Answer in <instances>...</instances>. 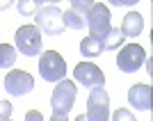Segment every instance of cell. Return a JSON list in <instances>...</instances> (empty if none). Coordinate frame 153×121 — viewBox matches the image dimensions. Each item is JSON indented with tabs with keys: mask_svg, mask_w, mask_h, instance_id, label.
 <instances>
[{
	"mask_svg": "<svg viewBox=\"0 0 153 121\" xmlns=\"http://www.w3.org/2000/svg\"><path fill=\"white\" fill-rule=\"evenodd\" d=\"M16 50L25 57H37L41 55V32L37 25H21L16 30Z\"/></svg>",
	"mask_w": 153,
	"mask_h": 121,
	"instance_id": "277c9868",
	"label": "cell"
},
{
	"mask_svg": "<svg viewBox=\"0 0 153 121\" xmlns=\"http://www.w3.org/2000/svg\"><path fill=\"white\" fill-rule=\"evenodd\" d=\"M51 121H69V119H66V117H59V114H53Z\"/></svg>",
	"mask_w": 153,
	"mask_h": 121,
	"instance_id": "44dd1931",
	"label": "cell"
},
{
	"mask_svg": "<svg viewBox=\"0 0 153 121\" xmlns=\"http://www.w3.org/2000/svg\"><path fill=\"white\" fill-rule=\"evenodd\" d=\"M123 41H126V39L121 37V32L117 30V27H112V30H110V34H108V39L103 41V46H105L108 50H114V48H119Z\"/></svg>",
	"mask_w": 153,
	"mask_h": 121,
	"instance_id": "2e32d148",
	"label": "cell"
},
{
	"mask_svg": "<svg viewBox=\"0 0 153 121\" xmlns=\"http://www.w3.org/2000/svg\"><path fill=\"white\" fill-rule=\"evenodd\" d=\"M87 121H108L110 119V96L105 87H96L89 91V101H87Z\"/></svg>",
	"mask_w": 153,
	"mask_h": 121,
	"instance_id": "8992f818",
	"label": "cell"
},
{
	"mask_svg": "<svg viewBox=\"0 0 153 121\" xmlns=\"http://www.w3.org/2000/svg\"><path fill=\"white\" fill-rule=\"evenodd\" d=\"M12 112H14L12 103L9 101H0V121H9L12 119Z\"/></svg>",
	"mask_w": 153,
	"mask_h": 121,
	"instance_id": "ac0fdd59",
	"label": "cell"
},
{
	"mask_svg": "<svg viewBox=\"0 0 153 121\" xmlns=\"http://www.w3.org/2000/svg\"><path fill=\"white\" fill-rule=\"evenodd\" d=\"M25 121H44V117H41V112H37V110H30L25 114Z\"/></svg>",
	"mask_w": 153,
	"mask_h": 121,
	"instance_id": "d6986e66",
	"label": "cell"
},
{
	"mask_svg": "<svg viewBox=\"0 0 153 121\" xmlns=\"http://www.w3.org/2000/svg\"><path fill=\"white\" fill-rule=\"evenodd\" d=\"M5 89L12 96H25L34 89V78L23 69H12L5 76Z\"/></svg>",
	"mask_w": 153,
	"mask_h": 121,
	"instance_id": "9c48e42d",
	"label": "cell"
},
{
	"mask_svg": "<svg viewBox=\"0 0 153 121\" xmlns=\"http://www.w3.org/2000/svg\"><path fill=\"white\" fill-rule=\"evenodd\" d=\"M91 7V0H73L71 2V9L62 14V23L64 27L69 30H82L87 23H85V16Z\"/></svg>",
	"mask_w": 153,
	"mask_h": 121,
	"instance_id": "30bf717a",
	"label": "cell"
},
{
	"mask_svg": "<svg viewBox=\"0 0 153 121\" xmlns=\"http://www.w3.org/2000/svg\"><path fill=\"white\" fill-rule=\"evenodd\" d=\"M73 78H76L78 85H82L87 89H96V87H103L105 85V76H103V71L91 62H80L73 69Z\"/></svg>",
	"mask_w": 153,
	"mask_h": 121,
	"instance_id": "ba28073f",
	"label": "cell"
},
{
	"mask_svg": "<svg viewBox=\"0 0 153 121\" xmlns=\"http://www.w3.org/2000/svg\"><path fill=\"white\" fill-rule=\"evenodd\" d=\"M76 96H78V89H76V82L71 80H59L57 87L53 89V96H51V108H53V114H59V117H66L76 103Z\"/></svg>",
	"mask_w": 153,
	"mask_h": 121,
	"instance_id": "6da1fadb",
	"label": "cell"
},
{
	"mask_svg": "<svg viewBox=\"0 0 153 121\" xmlns=\"http://www.w3.org/2000/svg\"><path fill=\"white\" fill-rule=\"evenodd\" d=\"M76 121H87V119H85V114H80V117H76Z\"/></svg>",
	"mask_w": 153,
	"mask_h": 121,
	"instance_id": "7402d4cb",
	"label": "cell"
},
{
	"mask_svg": "<svg viewBox=\"0 0 153 121\" xmlns=\"http://www.w3.org/2000/svg\"><path fill=\"white\" fill-rule=\"evenodd\" d=\"M128 103L133 105L135 110H142V112H149L151 110V85H133L130 91H128Z\"/></svg>",
	"mask_w": 153,
	"mask_h": 121,
	"instance_id": "8fae6325",
	"label": "cell"
},
{
	"mask_svg": "<svg viewBox=\"0 0 153 121\" xmlns=\"http://www.w3.org/2000/svg\"><path fill=\"white\" fill-rule=\"evenodd\" d=\"M85 23L89 25L91 37L105 41V39H108V34H110V30H112L108 5H103V2H91L89 12H87V16H85Z\"/></svg>",
	"mask_w": 153,
	"mask_h": 121,
	"instance_id": "7a4b0ae2",
	"label": "cell"
},
{
	"mask_svg": "<svg viewBox=\"0 0 153 121\" xmlns=\"http://www.w3.org/2000/svg\"><path fill=\"white\" fill-rule=\"evenodd\" d=\"M135 2H137V0H112V5H117V7H121V5H130L133 7Z\"/></svg>",
	"mask_w": 153,
	"mask_h": 121,
	"instance_id": "ffe728a7",
	"label": "cell"
},
{
	"mask_svg": "<svg viewBox=\"0 0 153 121\" xmlns=\"http://www.w3.org/2000/svg\"><path fill=\"white\" fill-rule=\"evenodd\" d=\"M39 73L46 82H59L66 76V62L57 50H46L39 57Z\"/></svg>",
	"mask_w": 153,
	"mask_h": 121,
	"instance_id": "3957f363",
	"label": "cell"
},
{
	"mask_svg": "<svg viewBox=\"0 0 153 121\" xmlns=\"http://www.w3.org/2000/svg\"><path fill=\"white\" fill-rule=\"evenodd\" d=\"M103 50H105V46H103L101 39H96V37H85L82 41H80V55L87 57V59L103 55Z\"/></svg>",
	"mask_w": 153,
	"mask_h": 121,
	"instance_id": "4fadbf2b",
	"label": "cell"
},
{
	"mask_svg": "<svg viewBox=\"0 0 153 121\" xmlns=\"http://www.w3.org/2000/svg\"><path fill=\"white\" fill-rule=\"evenodd\" d=\"M9 121H12V119H9Z\"/></svg>",
	"mask_w": 153,
	"mask_h": 121,
	"instance_id": "cb8c5ba5",
	"label": "cell"
},
{
	"mask_svg": "<svg viewBox=\"0 0 153 121\" xmlns=\"http://www.w3.org/2000/svg\"><path fill=\"white\" fill-rule=\"evenodd\" d=\"M16 62V48L9 44H0V69H12Z\"/></svg>",
	"mask_w": 153,
	"mask_h": 121,
	"instance_id": "5bb4252c",
	"label": "cell"
},
{
	"mask_svg": "<svg viewBox=\"0 0 153 121\" xmlns=\"http://www.w3.org/2000/svg\"><path fill=\"white\" fill-rule=\"evenodd\" d=\"M112 121H137V119H135V114L130 110L121 108V110H117L114 114H112Z\"/></svg>",
	"mask_w": 153,
	"mask_h": 121,
	"instance_id": "e0dca14e",
	"label": "cell"
},
{
	"mask_svg": "<svg viewBox=\"0 0 153 121\" xmlns=\"http://www.w3.org/2000/svg\"><path fill=\"white\" fill-rule=\"evenodd\" d=\"M7 5H9V2H0V9H5Z\"/></svg>",
	"mask_w": 153,
	"mask_h": 121,
	"instance_id": "603a6c76",
	"label": "cell"
},
{
	"mask_svg": "<svg viewBox=\"0 0 153 121\" xmlns=\"http://www.w3.org/2000/svg\"><path fill=\"white\" fill-rule=\"evenodd\" d=\"M34 25L39 27V32H46V34H53V37H59L64 32V23H62V12H59L57 5H44L34 14Z\"/></svg>",
	"mask_w": 153,
	"mask_h": 121,
	"instance_id": "5b68a950",
	"label": "cell"
},
{
	"mask_svg": "<svg viewBox=\"0 0 153 121\" xmlns=\"http://www.w3.org/2000/svg\"><path fill=\"white\" fill-rule=\"evenodd\" d=\"M41 7H44L41 0H19V2H16V9H19V14H23V16L37 14Z\"/></svg>",
	"mask_w": 153,
	"mask_h": 121,
	"instance_id": "9a60e30c",
	"label": "cell"
},
{
	"mask_svg": "<svg viewBox=\"0 0 153 121\" xmlns=\"http://www.w3.org/2000/svg\"><path fill=\"white\" fill-rule=\"evenodd\" d=\"M146 62V50L142 48L140 44H128L123 46L119 55H117V66L123 71V73H135L140 71Z\"/></svg>",
	"mask_w": 153,
	"mask_h": 121,
	"instance_id": "52a82bcc",
	"label": "cell"
},
{
	"mask_svg": "<svg viewBox=\"0 0 153 121\" xmlns=\"http://www.w3.org/2000/svg\"><path fill=\"white\" fill-rule=\"evenodd\" d=\"M142 30H144V16L137 12H130L123 16L121 21V27H119V32H121V37L123 39H135V37H140Z\"/></svg>",
	"mask_w": 153,
	"mask_h": 121,
	"instance_id": "7c38bea8",
	"label": "cell"
}]
</instances>
